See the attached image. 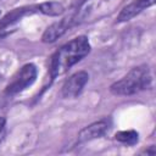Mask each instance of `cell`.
Instances as JSON below:
<instances>
[{
    "label": "cell",
    "mask_w": 156,
    "mask_h": 156,
    "mask_svg": "<svg viewBox=\"0 0 156 156\" xmlns=\"http://www.w3.org/2000/svg\"><path fill=\"white\" fill-rule=\"evenodd\" d=\"M138 133L135 130H121L115 134V139L119 143L127 144V145H134L138 143Z\"/></svg>",
    "instance_id": "obj_10"
},
{
    "label": "cell",
    "mask_w": 156,
    "mask_h": 156,
    "mask_svg": "<svg viewBox=\"0 0 156 156\" xmlns=\"http://www.w3.org/2000/svg\"><path fill=\"white\" fill-rule=\"evenodd\" d=\"M35 78H37V67L33 63H27L13 76L12 80L7 84L5 93L9 95H15L17 93H21L26 88L32 85Z\"/></svg>",
    "instance_id": "obj_3"
},
{
    "label": "cell",
    "mask_w": 156,
    "mask_h": 156,
    "mask_svg": "<svg viewBox=\"0 0 156 156\" xmlns=\"http://www.w3.org/2000/svg\"><path fill=\"white\" fill-rule=\"evenodd\" d=\"M37 7H38V12H41V13L51 16V17L60 16L65 12L63 5L58 1H45V2L37 5Z\"/></svg>",
    "instance_id": "obj_9"
},
{
    "label": "cell",
    "mask_w": 156,
    "mask_h": 156,
    "mask_svg": "<svg viewBox=\"0 0 156 156\" xmlns=\"http://www.w3.org/2000/svg\"><path fill=\"white\" fill-rule=\"evenodd\" d=\"M110 128V121L104 118V119H100V121H96L87 127H84L79 134H78V141L79 143H83V141H89V140H93V139H96V138H100Z\"/></svg>",
    "instance_id": "obj_5"
},
{
    "label": "cell",
    "mask_w": 156,
    "mask_h": 156,
    "mask_svg": "<svg viewBox=\"0 0 156 156\" xmlns=\"http://www.w3.org/2000/svg\"><path fill=\"white\" fill-rule=\"evenodd\" d=\"M4 127H5V118L0 116V133H1V130L4 129Z\"/></svg>",
    "instance_id": "obj_11"
},
{
    "label": "cell",
    "mask_w": 156,
    "mask_h": 156,
    "mask_svg": "<svg viewBox=\"0 0 156 156\" xmlns=\"http://www.w3.org/2000/svg\"><path fill=\"white\" fill-rule=\"evenodd\" d=\"M72 18H63L60 22H55L51 26H49L45 32L43 33L41 40L44 43H54L55 40H57L60 37H62L66 30L71 27L72 24Z\"/></svg>",
    "instance_id": "obj_7"
},
{
    "label": "cell",
    "mask_w": 156,
    "mask_h": 156,
    "mask_svg": "<svg viewBox=\"0 0 156 156\" xmlns=\"http://www.w3.org/2000/svg\"><path fill=\"white\" fill-rule=\"evenodd\" d=\"M90 51V44L87 37L80 35L62 45L51 57L50 76L51 79L63 74L73 65L79 62Z\"/></svg>",
    "instance_id": "obj_1"
},
{
    "label": "cell",
    "mask_w": 156,
    "mask_h": 156,
    "mask_svg": "<svg viewBox=\"0 0 156 156\" xmlns=\"http://www.w3.org/2000/svg\"><path fill=\"white\" fill-rule=\"evenodd\" d=\"M154 4L155 0H134L121 10L119 15L117 16V22H127Z\"/></svg>",
    "instance_id": "obj_6"
},
{
    "label": "cell",
    "mask_w": 156,
    "mask_h": 156,
    "mask_svg": "<svg viewBox=\"0 0 156 156\" xmlns=\"http://www.w3.org/2000/svg\"><path fill=\"white\" fill-rule=\"evenodd\" d=\"M38 12V7L35 6H22V7H17L13 9L12 11L7 12L2 18H0V29H4L6 27H9L10 24L17 22L20 18H22L26 15H30L33 12Z\"/></svg>",
    "instance_id": "obj_8"
},
{
    "label": "cell",
    "mask_w": 156,
    "mask_h": 156,
    "mask_svg": "<svg viewBox=\"0 0 156 156\" xmlns=\"http://www.w3.org/2000/svg\"><path fill=\"white\" fill-rule=\"evenodd\" d=\"M88 79H89V74L85 71L76 72L63 83L62 89H61L62 96L66 99H72V98L78 96L80 91L83 90L84 85L87 84Z\"/></svg>",
    "instance_id": "obj_4"
},
{
    "label": "cell",
    "mask_w": 156,
    "mask_h": 156,
    "mask_svg": "<svg viewBox=\"0 0 156 156\" xmlns=\"http://www.w3.org/2000/svg\"><path fill=\"white\" fill-rule=\"evenodd\" d=\"M151 85V76L147 66H138L132 68L123 78L115 82L110 87V91L115 95H133Z\"/></svg>",
    "instance_id": "obj_2"
}]
</instances>
